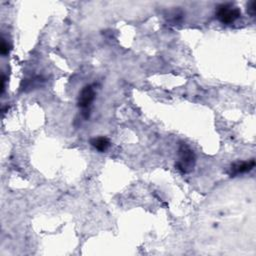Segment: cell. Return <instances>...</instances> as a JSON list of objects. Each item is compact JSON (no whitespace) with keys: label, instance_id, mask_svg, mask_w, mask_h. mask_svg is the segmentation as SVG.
Segmentation results:
<instances>
[{"label":"cell","instance_id":"6da1fadb","mask_svg":"<svg viewBox=\"0 0 256 256\" xmlns=\"http://www.w3.org/2000/svg\"><path fill=\"white\" fill-rule=\"evenodd\" d=\"M196 163V157L194 151L186 143L182 142L178 149V160L175 166L182 173H189L193 170Z\"/></svg>","mask_w":256,"mask_h":256},{"label":"cell","instance_id":"277c9868","mask_svg":"<svg viewBox=\"0 0 256 256\" xmlns=\"http://www.w3.org/2000/svg\"><path fill=\"white\" fill-rule=\"evenodd\" d=\"M254 167H255L254 159H250L248 161H238L231 165L229 173L231 177H235L239 174H243L251 171Z\"/></svg>","mask_w":256,"mask_h":256},{"label":"cell","instance_id":"3957f363","mask_svg":"<svg viewBox=\"0 0 256 256\" xmlns=\"http://www.w3.org/2000/svg\"><path fill=\"white\" fill-rule=\"evenodd\" d=\"M95 98V90L91 84L85 85L79 92L77 104L78 107L83 110V115L85 118L89 117V108Z\"/></svg>","mask_w":256,"mask_h":256},{"label":"cell","instance_id":"52a82bcc","mask_svg":"<svg viewBox=\"0 0 256 256\" xmlns=\"http://www.w3.org/2000/svg\"><path fill=\"white\" fill-rule=\"evenodd\" d=\"M8 51H9V45H8V43H7L4 39H2V43H1V54H2V55H6V54L8 53Z\"/></svg>","mask_w":256,"mask_h":256},{"label":"cell","instance_id":"5b68a950","mask_svg":"<svg viewBox=\"0 0 256 256\" xmlns=\"http://www.w3.org/2000/svg\"><path fill=\"white\" fill-rule=\"evenodd\" d=\"M90 143H91V145L93 147H94L96 150H98L100 152L106 151L109 148V146H110L109 139L107 137H104V136L95 137V138L91 139Z\"/></svg>","mask_w":256,"mask_h":256},{"label":"cell","instance_id":"8992f818","mask_svg":"<svg viewBox=\"0 0 256 256\" xmlns=\"http://www.w3.org/2000/svg\"><path fill=\"white\" fill-rule=\"evenodd\" d=\"M247 12L251 15L254 16L255 12H256V2L255 1H251L248 5H247Z\"/></svg>","mask_w":256,"mask_h":256},{"label":"cell","instance_id":"7a4b0ae2","mask_svg":"<svg viewBox=\"0 0 256 256\" xmlns=\"http://www.w3.org/2000/svg\"><path fill=\"white\" fill-rule=\"evenodd\" d=\"M241 16V11L233 4L225 3L217 7L216 17L224 24H231Z\"/></svg>","mask_w":256,"mask_h":256}]
</instances>
